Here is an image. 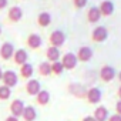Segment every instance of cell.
Instances as JSON below:
<instances>
[{
	"label": "cell",
	"instance_id": "obj_1",
	"mask_svg": "<svg viewBox=\"0 0 121 121\" xmlns=\"http://www.w3.org/2000/svg\"><path fill=\"white\" fill-rule=\"evenodd\" d=\"M86 100L88 104L91 105H100L101 100H103V93L98 87H90L87 88V93H86Z\"/></svg>",
	"mask_w": 121,
	"mask_h": 121
},
{
	"label": "cell",
	"instance_id": "obj_2",
	"mask_svg": "<svg viewBox=\"0 0 121 121\" xmlns=\"http://www.w3.org/2000/svg\"><path fill=\"white\" fill-rule=\"evenodd\" d=\"M66 39H67V37H66V33H64L63 30H54V31H51L50 36H48V43H50V46L60 48L61 46H64Z\"/></svg>",
	"mask_w": 121,
	"mask_h": 121
},
{
	"label": "cell",
	"instance_id": "obj_3",
	"mask_svg": "<svg viewBox=\"0 0 121 121\" xmlns=\"http://www.w3.org/2000/svg\"><path fill=\"white\" fill-rule=\"evenodd\" d=\"M98 77H100V80L103 83H110V81H112L117 77V71H115V69L112 66L104 64L100 69V71H98Z\"/></svg>",
	"mask_w": 121,
	"mask_h": 121
},
{
	"label": "cell",
	"instance_id": "obj_4",
	"mask_svg": "<svg viewBox=\"0 0 121 121\" xmlns=\"http://www.w3.org/2000/svg\"><path fill=\"white\" fill-rule=\"evenodd\" d=\"M61 64L64 67V70H74L78 64V58L74 53H66L61 56Z\"/></svg>",
	"mask_w": 121,
	"mask_h": 121
},
{
	"label": "cell",
	"instance_id": "obj_5",
	"mask_svg": "<svg viewBox=\"0 0 121 121\" xmlns=\"http://www.w3.org/2000/svg\"><path fill=\"white\" fill-rule=\"evenodd\" d=\"M108 39V30L104 26H97L91 31V41L94 43H104Z\"/></svg>",
	"mask_w": 121,
	"mask_h": 121
},
{
	"label": "cell",
	"instance_id": "obj_6",
	"mask_svg": "<svg viewBox=\"0 0 121 121\" xmlns=\"http://www.w3.org/2000/svg\"><path fill=\"white\" fill-rule=\"evenodd\" d=\"M24 107H26V104L23 103V100H20V98L13 100V101L10 103V105H9L10 115L20 118V117H22V114H23V111H24Z\"/></svg>",
	"mask_w": 121,
	"mask_h": 121
},
{
	"label": "cell",
	"instance_id": "obj_7",
	"mask_svg": "<svg viewBox=\"0 0 121 121\" xmlns=\"http://www.w3.org/2000/svg\"><path fill=\"white\" fill-rule=\"evenodd\" d=\"M14 51H16V48H14L13 43H10V41H4V43L2 44V47H0V57H2L4 61H9V60L13 58Z\"/></svg>",
	"mask_w": 121,
	"mask_h": 121
},
{
	"label": "cell",
	"instance_id": "obj_8",
	"mask_svg": "<svg viewBox=\"0 0 121 121\" xmlns=\"http://www.w3.org/2000/svg\"><path fill=\"white\" fill-rule=\"evenodd\" d=\"M76 56H77V58H78V61H81V63H88L90 60L93 58V56H94V51H93V48L88 47V46H81V47L77 50Z\"/></svg>",
	"mask_w": 121,
	"mask_h": 121
},
{
	"label": "cell",
	"instance_id": "obj_9",
	"mask_svg": "<svg viewBox=\"0 0 121 121\" xmlns=\"http://www.w3.org/2000/svg\"><path fill=\"white\" fill-rule=\"evenodd\" d=\"M24 90H26V93H27L29 95L36 97V95L41 91V84H40L39 80H36V78H30V80L26 81V84H24Z\"/></svg>",
	"mask_w": 121,
	"mask_h": 121
},
{
	"label": "cell",
	"instance_id": "obj_10",
	"mask_svg": "<svg viewBox=\"0 0 121 121\" xmlns=\"http://www.w3.org/2000/svg\"><path fill=\"white\" fill-rule=\"evenodd\" d=\"M3 86H7L9 88H13L14 86H17V83H19V76H17V73L16 71H13V70H7V71H4L3 73Z\"/></svg>",
	"mask_w": 121,
	"mask_h": 121
},
{
	"label": "cell",
	"instance_id": "obj_11",
	"mask_svg": "<svg viewBox=\"0 0 121 121\" xmlns=\"http://www.w3.org/2000/svg\"><path fill=\"white\" fill-rule=\"evenodd\" d=\"M26 44L30 50H39L41 46H43V40H41V36L37 34V33H31L27 36L26 39Z\"/></svg>",
	"mask_w": 121,
	"mask_h": 121
},
{
	"label": "cell",
	"instance_id": "obj_12",
	"mask_svg": "<svg viewBox=\"0 0 121 121\" xmlns=\"http://www.w3.org/2000/svg\"><path fill=\"white\" fill-rule=\"evenodd\" d=\"M69 93L77 98H86V93H87V88L80 84V83H70L69 84Z\"/></svg>",
	"mask_w": 121,
	"mask_h": 121
},
{
	"label": "cell",
	"instance_id": "obj_13",
	"mask_svg": "<svg viewBox=\"0 0 121 121\" xmlns=\"http://www.w3.org/2000/svg\"><path fill=\"white\" fill-rule=\"evenodd\" d=\"M7 19L10 23H19L23 19V10L19 6H12L7 12Z\"/></svg>",
	"mask_w": 121,
	"mask_h": 121
},
{
	"label": "cell",
	"instance_id": "obj_14",
	"mask_svg": "<svg viewBox=\"0 0 121 121\" xmlns=\"http://www.w3.org/2000/svg\"><path fill=\"white\" fill-rule=\"evenodd\" d=\"M46 58H47V61H50V63L60 61V60H61V51H60V48H57V47L48 46L47 50H46Z\"/></svg>",
	"mask_w": 121,
	"mask_h": 121
},
{
	"label": "cell",
	"instance_id": "obj_15",
	"mask_svg": "<svg viewBox=\"0 0 121 121\" xmlns=\"http://www.w3.org/2000/svg\"><path fill=\"white\" fill-rule=\"evenodd\" d=\"M101 17H103V14H101L98 6H91V7L87 10V22H88V23L95 24V23L100 22Z\"/></svg>",
	"mask_w": 121,
	"mask_h": 121
},
{
	"label": "cell",
	"instance_id": "obj_16",
	"mask_svg": "<svg viewBox=\"0 0 121 121\" xmlns=\"http://www.w3.org/2000/svg\"><path fill=\"white\" fill-rule=\"evenodd\" d=\"M13 61H14V64H17L19 67L23 66V64H26V63L29 61V53H27L24 48L16 50V51H14V56H13Z\"/></svg>",
	"mask_w": 121,
	"mask_h": 121
},
{
	"label": "cell",
	"instance_id": "obj_17",
	"mask_svg": "<svg viewBox=\"0 0 121 121\" xmlns=\"http://www.w3.org/2000/svg\"><path fill=\"white\" fill-rule=\"evenodd\" d=\"M93 117L95 118V121H107L110 114H108V108L105 105H97V108L93 112Z\"/></svg>",
	"mask_w": 121,
	"mask_h": 121
},
{
	"label": "cell",
	"instance_id": "obj_18",
	"mask_svg": "<svg viewBox=\"0 0 121 121\" xmlns=\"http://www.w3.org/2000/svg\"><path fill=\"white\" fill-rule=\"evenodd\" d=\"M98 9H100L103 17H110L114 13V3L110 2V0H103L98 6Z\"/></svg>",
	"mask_w": 121,
	"mask_h": 121
},
{
	"label": "cell",
	"instance_id": "obj_19",
	"mask_svg": "<svg viewBox=\"0 0 121 121\" xmlns=\"http://www.w3.org/2000/svg\"><path fill=\"white\" fill-rule=\"evenodd\" d=\"M19 73H20V77H22L23 80H26V81H27V80L33 78V74H34V67L31 66V63H26V64L20 66Z\"/></svg>",
	"mask_w": 121,
	"mask_h": 121
},
{
	"label": "cell",
	"instance_id": "obj_20",
	"mask_svg": "<svg viewBox=\"0 0 121 121\" xmlns=\"http://www.w3.org/2000/svg\"><path fill=\"white\" fill-rule=\"evenodd\" d=\"M34 98H36V104H37V105L44 107V105H47V104L50 103V100H51V94H50V91L41 88V91H40Z\"/></svg>",
	"mask_w": 121,
	"mask_h": 121
},
{
	"label": "cell",
	"instance_id": "obj_21",
	"mask_svg": "<svg viewBox=\"0 0 121 121\" xmlns=\"http://www.w3.org/2000/svg\"><path fill=\"white\" fill-rule=\"evenodd\" d=\"M22 118L24 121H36L37 120V110L33 105H26L24 111L22 114Z\"/></svg>",
	"mask_w": 121,
	"mask_h": 121
},
{
	"label": "cell",
	"instance_id": "obj_22",
	"mask_svg": "<svg viewBox=\"0 0 121 121\" xmlns=\"http://www.w3.org/2000/svg\"><path fill=\"white\" fill-rule=\"evenodd\" d=\"M51 20L53 19H51V14L48 12H41L37 16V24L40 27H48L51 24Z\"/></svg>",
	"mask_w": 121,
	"mask_h": 121
},
{
	"label": "cell",
	"instance_id": "obj_23",
	"mask_svg": "<svg viewBox=\"0 0 121 121\" xmlns=\"http://www.w3.org/2000/svg\"><path fill=\"white\" fill-rule=\"evenodd\" d=\"M37 71H39V74L41 76V77H48V76H51V63L50 61H41L40 64H39V67H37Z\"/></svg>",
	"mask_w": 121,
	"mask_h": 121
},
{
	"label": "cell",
	"instance_id": "obj_24",
	"mask_svg": "<svg viewBox=\"0 0 121 121\" xmlns=\"http://www.w3.org/2000/svg\"><path fill=\"white\" fill-rule=\"evenodd\" d=\"M63 71H64V67H63V64H61V61H54V63H51V74L53 76H61L63 74Z\"/></svg>",
	"mask_w": 121,
	"mask_h": 121
},
{
	"label": "cell",
	"instance_id": "obj_25",
	"mask_svg": "<svg viewBox=\"0 0 121 121\" xmlns=\"http://www.w3.org/2000/svg\"><path fill=\"white\" fill-rule=\"evenodd\" d=\"M12 97V88H9L7 86H0V100L6 101Z\"/></svg>",
	"mask_w": 121,
	"mask_h": 121
},
{
	"label": "cell",
	"instance_id": "obj_26",
	"mask_svg": "<svg viewBox=\"0 0 121 121\" xmlns=\"http://www.w3.org/2000/svg\"><path fill=\"white\" fill-rule=\"evenodd\" d=\"M73 6L76 7V9H84L86 6H87V0H73Z\"/></svg>",
	"mask_w": 121,
	"mask_h": 121
},
{
	"label": "cell",
	"instance_id": "obj_27",
	"mask_svg": "<svg viewBox=\"0 0 121 121\" xmlns=\"http://www.w3.org/2000/svg\"><path fill=\"white\" fill-rule=\"evenodd\" d=\"M114 110H115V114L121 115V100H118V101L115 103V105H114Z\"/></svg>",
	"mask_w": 121,
	"mask_h": 121
},
{
	"label": "cell",
	"instance_id": "obj_28",
	"mask_svg": "<svg viewBox=\"0 0 121 121\" xmlns=\"http://www.w3.org/2000/svg\"><path fill=\"white\" fill-rule=\"evenodd\" d=\"M107 121H121V115H118V114H112V115L108 117Z\"/></svg>",
	"mask_w": 121,
	"mask_h": 121
},
{
	"label": "cell",
	"instance_id": "obj_29",
	"mask_svg": "<svg viewBox=\"0 0 121 121\" xmlns=\"http://www.w3.org/2000/svg\"><path fill=\"white\" fill-rule=\"evenodd\" d=\"M81 121H95V118L93 115H86V117L81 118Z\"/></svg>",
	"mask_w": 121,
	"mask_h": 121
},
{
	"label": "cell",
	"instance_id": "obj_30",
	"mask_svg": "<svg viewBox=\"0 0 121 121\" xmlns=\"http://www.w3.org/2000/svg\"><path fill=\"white\" fill-rule=\"evenodd\" d=\"M4 121H20L17 117H13V115H7L6 118H4Z\"/></svg>",
	"mask_w": 121,
	"mask_h": 121
},
{
	"label": "cell",
	"instance_id": "obj_31",
	"mask_svg": "<svg viewBox=\"0 0 121 121\" xmlns=\"http://www.w3.org/2000/svg\"><path fill=\"white\" fill-rule=\"evenodd\" d=\"M4 7H7V0H0V10H3Z\"/></svg>",
	"mask_w": 121,
	"mask_h": 121
},
{
	"label": "cell",
	"instance_id": "obj_32",
	"mask_svg": "<svg viewBox=\"0 0 121 121\" xmlns=\"http://www.w3.org/2000/svg\"><path fill=\"white\" fill-rule=\"evenodd\" d=\"M117 97H118V100H121V84H120V87L117 90Z\"/></svg>",
	"mask_w": 121,
	"mask_h": 121
},
{
	"label": "cell",
	"instance_id": "obj_33",
	"mask_svg": "<svg viewBox=\"0 0 121 121\" xmlns=\"http://www.w3.org/2000/svg\"><path fill=\"white\" fill-rule=\"evenodd\" d=\"M117 78H118V81H120V84H121V71L117 73Z\"/></svg>",
	"mask_w": 121,
	"mask_h": 121
},
{
	"label": "cell",
	"instance_id": "obj_34",
	"mask_svg": "<svg viewBox=\"0 0 121 121\" xmlns=\"http://www.w3.org/2000/svg\"><path fill=\"white\" fill-rule=\"evenodd\" d=\"M3 73H4V71H3L2 69H0V81H2V80H3Z\"/></svg>",
	"mask_w": 121,
	"mask_h": 121
},
{
	"label": "cell",
	"instance_id": "obj_35",
	"mask_svg": "<svg viewBox=\"0 0 121 121\" xmlns=\"http://www.w3.org/2000/svg\"><path fill=\"white\" fill-rule=\"evenodd\" d=\"M0 36H2V27H0Z\"/></svg>",
	"mask_w": 121,
	"mask_h": 121
}]
</instances>
